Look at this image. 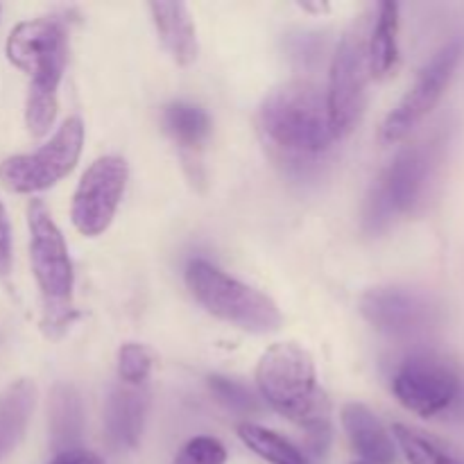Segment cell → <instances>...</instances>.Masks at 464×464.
I'll return each instance as SVG.
<instances>
[{"mask_svg":"<svg viewBox=\"0 0 464 464\" xmlns=\"http://www.w3.org/2000/svg\"><path fill=\"white\" fill-rule=\"evenodd\" d=\"M186 285L213 317L249 334H272L284 324L279 306L267 295L225 275L202 258L188 263Z\"/></svg>","mask_w":464,"mask_h":464,"instance_id":"277c9868","label":"cell"},{"mask_svg":"<svg viewBox=\"0 0 464 464\" xmlns=\"http://www.w3.org/2000/svg\"><path fill=\"white\" fill-rule=\"evenodd\" d=\"M238 438L249 451L256 453L270 464H311L306 453L295 447L290 440L281 438L275 430H267L258 424H240Z\"/></svg>","mask_w":464,"mask_h":464,"instance_id":"44dd1931","label":"cell"},{"mask_svg":"<svg viewBox=\"0 0 464 464\" xmlns=\"http://www.w3.org/2000/svg\"><path fill=\"white\" fill-rule=\"evenodd\" d=\"M208 390L213 397L222 403L225 408L234 412H243V415H252V412L261 411V401L256 394L247 388V385L238 383V381L225 379V376H211L208 379Z\"/></svg>","mask_w":464,"mask_h":464,"instance_id":"7402d4cb","label":"cell"},{"mask_svg":"<svg viewBox=\"0 0 464 464\" xmlns=\"http://www.w3.org/2000/svg\"><path fill=\"white\" fill-rule=\"evenodd\" d=\"M392 392L420 417H464V374L444 358L430 353L406 358L392 376Z\"/></svg>","mask_w":464,"mask_h":464,"instance_id":"52a82bcc","label":"cell"},{"mask_svg":"<svg viewBox=\"0 0 464 464\" xmlns=\"http://www.w3.org/2000/svg\"><path fill=\"white\" fill-rule=\"evenodd\" d=\"M392 435L408 464H464L460 449L415 426L394 424Z\"/></svg>","mask_w":464,"mask_h":464,"instance_id":"d6986e66","label":"cell"},{"mask_svg":"<svg viewBox=\"0 0 464 464\" xmlns=\"http://www.w3.org/2000/svg\"><path fill=\"white\" fill-rule=\"evenodd\" d=\"M36 406V385L21 379L0 394V460L7 458L25 438Z\"/></svg>","mask_w":464,"mask_h":464,"instance_id":"2e32d148","label":"cell"},{"mask_svg":"<svg viewBox=\"0 0 464 464\" xmlns=\"http://www.w3.org/2000/svg\"><path fill=\"white\" fill-rule=\"evenodd\" d=\"M343 426L352 447L365 458L367 464H394L397 460L392 435L367 406L347 403L343 408Z\"/></svg>","mask_w":464,"mask_h":464,"instance_id":"5bb4252c","label":"cell"},{"mask_svg":"<svg viewBox=\"0 0 464 464\" xmlns=\"http://www.w3.org/2000/svg\"><path fill=\"white\" fill-rule=\"evenodd\" d=\"M152 370V356L143 344L127 343L118 352V376L125 385H143Z\"/></svg>","mask_w":464,"mask_h":464,"instance_id":"603a6c76","label":"cell"},{"mask_svg":"<svg viewBox=\"0 0 464 464\" xmlns=\"http://www.w3.org/2000/svg\"><path fill=\"white\" fill-rule=\"evenodd\" d=\"M367 41L362 32H349L338 44L329 72L326 111L335 140L352 134L367 104Z\"/></svg>","mask_w":464,"mask_h":464,"instance_id":"9c48e42d","label":"cell"},{"mask_svg":"<svg viewBox=\"0 0 464 464\" xmlns=\"http://www.w3.org/2000/svg\"><path fill=\"white\" fill-rule=\"evenodd\" d=\"M50 444L54 453L80 449L82 433H84V406L82 397L72 385H54L50 394Z\"/></svg>","mask_w":464,"mask_h":464,"instance_id":"e0dca14e","label":"cell"},{"mask_svg":"<svg viewBox=\"0 0 464 464\" xmlns=\"http://www.w3.org/2000/svg\"><path fill=\"white\" fill-rule=\"evenodd\" d=\"M9 270H12V229L0 202V276H7Z\"/></svg>","mask_w":464,"mask_h":464,"instance_id":"d4e9b609","label":"cell"},{"mask_svg":"<svg viewBox=\"0 0 464 464\" xmlns=\"http://www.w3.org/2000/svg\"><path fill=\"white\" fill-rule=\"evenodd\" d=\"M399 63V5L383 3L367 41V66L370 75L385 80Z\"/></svg>","mask_w":464,"mask_h":464,"instance_id":"ac0fdd59","label":"cell"},{"mask_svg":"<svg viewBox=\"0 0 464 464\" xmlns=\"http://www.w3.org/2000/svg\"><path fill=\"white\" fill-rule=\"evenodd\" d=\"M361 313L376 331L394 338L426 334L440 320V306L430 295L403 285H383L361 297Z\"/></svg>","mask_w":464,"mask_h":464,"instance_id":"7c38bea8","label":"cell"},{"mask_svg":"<svg viewBox=\"0 0 464 464\" xmlns=\"http://www.w3.org/2000/svg\"><path fill=\"white\" fill-rule=\"evenodd\" d=\"M27 227H30L32 272L44 297V324L53 331L66 324L72 311V263L68 256L66 240L41 199L30 202Z\"/></svg>","mask_w":464,"mask_h":464,"instance_id":"5b68a950","label":"cell"},{"mask_svg":"<svg viewBox=\"0 0 464 464\" xmlns=\"http://www.w3.org/2000/svg\"><path fill=\"white\" fill-rule=\"evenodd\" d=\"M48 464H104L100 456L86 449H71V451L57 453Z\"/></svg>","mask_w":464,"mask_h":464,"instance_id":"484cf974","label":"cell"},{"mask_svg":"<svg viewBox=\"0 0 464 464\" xmlns=\"http://www.w3.org/2000/svg\"><path fill=\"white\" fill-rule=\"evenodd\" d=\"M227 449L213 438H193L184 444L172 464H225Z\"/></svg>","mask_w":464,"mask_h":464,"instance_id":"cb8c5ba5","label":"cell"},{"mask_svg":"<svg viewBox=\"0 0 464 464\" xmlns=\"http://www.w3.org/2000/svg\"><path fill=\"white\" fill-rule=\"evenodd\" d=\"M66 32L50 18L18 23L7 39L9 62L30 75L25 122L34 136H44L57 118V95L66 68Z\"/></svg>","mask_w":464,"mask_h":464,"instance_id":"7a4b0ae2","label":"cell"},{"mask_svg":"<svg viewBox=\"0 0 464 464\" xmlns=\"http://www.w3.org/2000/svg\"><path fill=\"white\" fill-rule=\"evenodd\" d=\"M258 134L281 163L308 168L334 145L326 95L308 82H293L275 89L261 102Z\"/></svg>","mask_w":464,"mask_h":464,"instance_id":"6da1fadb","label":"cell"},{"mask_svg":"<svg viewBox=\"0 0 464 464\" xmlns=\"http://www.w3.org/2000/svg\"><path fill=\"white\" fill-rule=\"evenodd\" d=\"M127 177L130 170L121 157L109 154L91 163L77 184L71 208L72 225L82 236H100L109 229L125 195Z\"/></svg>","mask_w":464,"mask_h":464,"instance_id":"8fae6325","label":"cell"},{"mask_svg":"<svg viewBox=\"0 0 464 464\" xmlns=\"http://www.w3.org/2000/svg\"><path fill=\"white\" fill-rule=\"evenodd\" d=\"M256 385L276 412L304 426L306 433L331 430L329 403L317 390L315 362L304 347L295 343L272 344L258 361Z\"/></svg>","mask_w":464,"mask_h":464,"instance_id":"3957f363","label":"cell"},{"mask_svg":"<svg viewBox=\"0 0 464 464\" xmlns=\"http://www.w3.org/2000/svg\"><path fill=\"white\" fill-rule=\"evenodd\" d=\"M84 145V122L72 116L63 121L57 134L30 154H16L0 163V181L12 193H39L53 188L71 175Z\"/></svg>","mask_w":464,"mask_h":464,"instance_id":"ba28073f","label":"cell"},{"mask_svg":"<svg viewBox=\"0 0 464 464\" xmlns=\"http://www.w3.org/2000/svg\"><path fill=\"white\" fill-rule=\"evenodd\" d=\"M353 464H367V462H353Z\"/></svg>","mask_w":464,"mask_h":464,"instance_id":"4316f807","label":"cell"},{"mask_svg":"<svg viewBox=\"0 0 464 464\" xmlns=\"http://www.w3.org/2000/svg\"><path fill=\"white\" fill-rule=\"evenodd\" d=\"M464 57V36H456L447 45L433 54L429 63L421 68L415 84L408 89L401 102L388 113L383 127H381V140L383 143H399L406 139L426 116L435 109L447 86L451 84L458 66Z\"/></svg>","mask_w":464,"mask_h":464,"instance_id":"30bf717a","label":"cell"},{"mask_svg":"<svg viewBox=\"0 0 464 464\" xmlns=\"http://www.w3.org/2000/svg\"><path fill=\"white\" fill-rule=\"evenodd\" d=\"M168 134L186 150H199L211 134V118L202 107L190 102H172L163 111Z\"/></svg>","mask_w":464,"mask_h":464,"instance_id":"ffe728a7","label":"cell"},{"mask_svg":"<svg viewBox=\"0 0 464 464\" xmlns=\"http://www.w3.org/2000/svg\"><path fill=\"white\" fill-rule=\"evenodd\" d=\"M150 14H152L159 39L166 45L170 57L179 66H188L190 62H195L199 48L188 7L184 3H150Z\"/></svg>","mask_w":464,"mask_h":464,"instance_id":"9a60e30c","label":"cell"},{"mask_svg":"<svg viewBox=\"0 0 464 464\" xmlns=\"http://www.w3.org/2000/svg\"><path fill=\"white\" fill-rule=\"evenodd\" d=\"M150 394L143 385H118L111 390L104 408V426L109 442L116 449H136L148 417Z\"/></svg>","mask_w":464,"mask_h":464,"instance_id":"4fadbf2b","label":"cell"},{"mask_svg":"<svg viewBox=\"0 0 464 464\" xmlns=\"http://www.w3.org/2000/svg\"><path fill=\"white\" fill-rule=\"evenodd\" d=\"M438 163V143H417L399 150L367 199L365 225L381 231L397 218L408 216L424 198V190Z\"/></svg>","mask_w":464,"mask_h":464,"instance_id":"8992f818","label":"cell"}]
</instances>
